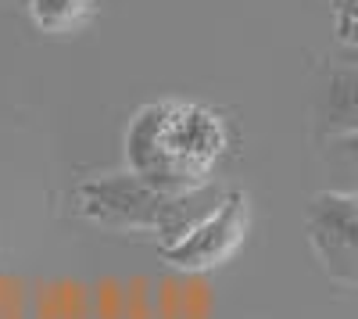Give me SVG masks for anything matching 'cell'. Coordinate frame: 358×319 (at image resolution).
Wrapping results in <instances>:
<instances>
[{
    "label": "cell",
    "mask_w": 358,
    "mask_h": 319,
    "mask_svg": "<svg viewBox=\"0 0 358 319\" xmlns=\"http://www.w3.org/2000/svg\"><path fill=\"white\" fill-rule=\"evenodd\" d=\"M319 119L334 136H358V69H341L330 76Z\"/></svg>",
    "instance_id": "5"
},
{
    "label": "cell",
    "mask_w": 358,
    "mask_h": 319,
    "mask_svg": "<svg viewBox=\"0 0 358 319\" xmlns=\"http://www.w3.org/2000/svg\"><path fill=\"white\" fill-rule=\"evenodd\" d=\"M251 234V201L244 190H226L219 205L201 212L183 234L158 244L162 258L179 273H212L248 244Z\"/></svg>",
    "instance_id": "3"
},
{
    "label": "cell",
    "mask_w": 358,
    "mask_h": 319,
    "mask_svg": "<svg viewBox=\"0 0 358 319\" xmlns=\"http://www.w3.org/2000/svg\"><path fill=\"white\" fill-rule=\"evenodd\" d=\"M334 4H337V8H341V4H344V0H334Z\"/></svg>",
    "instance_id": "8"
},
{
    "label": "cell",
    "mask_w": 358,
    "mask_h": 319,
    "mask_svg": "<svg viewBox=\"0 0 358 319\" xmlns=\"http://www.w3.org/2000/svg\"><path fill=\"white\" fill-rule=\"evenodd\" d=\"M194 197H176L147 183L136 172L90 176L72 187V208L97 229L111 234H158V244L179 237L201 215L190 208Z\"/></svg>",
    "instance_id": "2"
},
{
    "label": "cell",
    "mask_w": 358,
    "mask_h": 319,
    "mask_svg": "<svg viewBox=\"0 0 358 319\" xmlns=\"http://www.w3.org/2000/svg\"><path fill=\"white\" fill-rule=\"evenodd\" d=\"M305 234L322 269L358 287V194L322 190L305 208Z\"/></svg>",
    "instance_id": "4"
},
{
    "label": "cell",
    "mask_w": 358,
    "mask_h": 319,
    "mask_svg": "<svg viewBox=\"0 0 358 319\" xmlns=\"http://www.w3.org/2000/svg\"><path fill=\"white\" fill-rule=\"evenodd\" d=\"M126 165L165 194L197 197L229 148L226 122L201 101H151L126 126Z\"/></svg>",
    "instance_id": "1"
},
{
    "label": "cell",
    "mask_w": 358,
    "mask_h": 319,
    "mask_svg": "<svg viewBox=\"0 0 358 319\" xmlns=\"http://www.w3.org/2000/svg\"><path fill=\"white\" fill-rule=\"evenodd\" d=\"M341 11H344L351 22H358V0H344V4H341Z\"/></svg>",
    "instance_id": "7"
},
{
    "label": "cell",
    "mask_w": 358,
    "mask_h": 319,
    "mask_svg": "<svg viewBox=\"0 0 358 319\" xmlns=\"http://www.w3.org/2000/svg\"><path fill=\"white\" fill-rule=\"evenodd\" d=\"M29 22L47 36H76L97 15V0H25Z\"/></svg>",
    "instance_id": "6"
}]
</instances>
